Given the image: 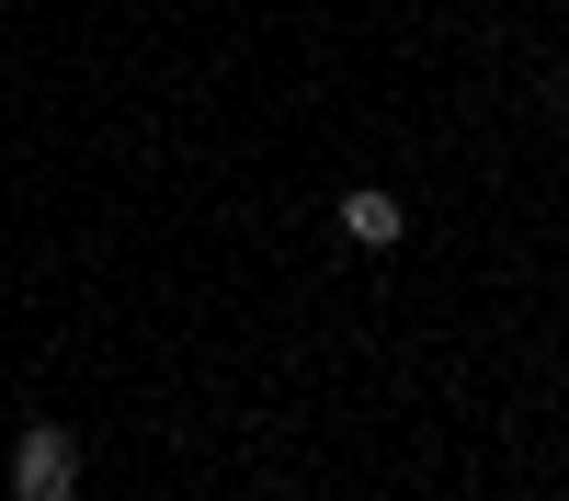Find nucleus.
<instances>
[{
  "label": "nucleus",
  "instance_id": "nucleus-1",
  "mask_svg": "<svg viewBox=\"0 0 569 501\" xmlns=\"http://www.w3.org/2000/svg\"><path fill=\"white\" fill-rule=\"evenodd\" d=\"M80 490V444L58 433V422H34L23 444H12V501H69Z\"/></svg>",
  "mask_w": 569,
  "mask_h": 501
},
{
  "label": "nucleus",
  "instance_id": "nucleus-2",
  "mask_svg": "<svg viewBox=\"0 0 569 501\" xmlns=\"http://www.w3.org/2000/svg\"><path fill=\"white\" fill-rule=\"evenodd\" d=\"M399 228H410V217H399V194H376V182H365V194H342V240H365V251H388Z\"/></svg>",
  "mask_w": 569,
  "mask_h": 501
}]
</instances>
